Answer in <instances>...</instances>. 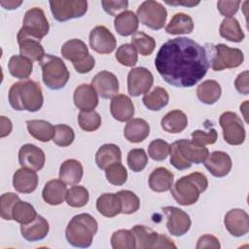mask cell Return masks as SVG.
I'll return each instance as SVG.
<instances>
[{
	"mask_svg": "<svg viewBox=\"0 0 249 249\" xmlns=\"http://www.w3.org/2000/svg\"><path fill=\"white\" fill-rule=\"evenodd\" d=\"M29 134L41 142H48L54 135V126L44 120H29L26 122Z\"/></svg>",
	"mask_w": 249,
	"mask_h": 249,
	"instance_id": "obj_35",
	"label": "cell"
},
{
	"mask_svg": "<svg viewBox=\"0 0 249 249\" xmlns=\"http://www.w3.org/2000/svg\"><path fill=\"white\" fill-rule=\"evenodd\" d=\"M194 30L193 18L184 13L175 14L168 24L165 26V31L168 34H190Z\"/></svg>",
	"mask_w": 249,
	"mask_h": 249,
	"instance_id": "obj_37",
	"label": "cell"
},
{
	"mask_svg": "<svg viewBox=\"0 0 249 249\" xmlns=\"http://www.w3.org/2000/svg\"><path fill=\"white\" fill-rule=\"evenodd\" d=\"M97 229L98 224L91 215L81 213L70 220L65 230V236L72 246L87 248L91 245Z\"/></svg>",
	"mask_w": 249,
	"mask_h": 249,
	"instance_id": "obj_5",
	"label": "cell"
},
{
	"mask_svg": "<svg viewBox=\"0 0 249 249\" xmlns=\"http://www.w3.org/2000/svg\"><path fill=\"white\" fill-rule=\"evenodd\" d=\"M73 100L80 111H93L98 105V94L91 85L81 84L74 90Z\"/></svg>",
	"mask_w": 249,
	"mask_h": 249,
	"instance_id": "obj_19",
	"label": "cell"
},
{
	"mask_svg": "<svg viewBox=\"0 0 249 249\" xmlns=\"http://www.w3.org/2000/svg\"><path fill=\"white\" fill-rule=\"evenodd\" d=\"M155 66L169 85L190 88L197 84L209 68L205 47L186 37L166 41L159 50Z\"/></svg>",
	"mask_w": 249,
	"mask_h": 249,
	"instance_id": "obj_1",
	"label": "cell"
},
{
	"mask_svg": "<svg viewBox=\"0 0 249 249\" xmlns=\"http://www.w3.org/2000/svg\"><path fill=\"white\" fill-rule=\"evenodd\" d=\"M1 6L6 9V10H14L17 9L18 7H19L22 4V1H14V0H10V1H0Z\"/></svg>",
	"mask_w": 249,
	"mask_h": 249,
	"instance_id": "obj_60",
	"label": "cell"
},
{
	"mask_svg": "<svg viewBox=\"0 0 249 249\" xmlns=\"http://www.w3.org/2000/svg\"><path fill=\"white\" fill-rule=\"evenodd\" d=\"M75 138V133L72 127L67 124L54 125V135L53 141L59 147H67L72 144Z\"/></svg>",
	"mask_w": 249,
	"mask_h": 249,
	"instance_id": "obj_48",
	"label": "cell"
},
{
	"mask_svg": "<svg viewBox=\"0 0 249 249\" xmlns=\"http://www.w3.org/2000/svg\"><path fill=\"white\" fill-rule=\"evenodd\" d=\"M13 186L14 189L21 194H30L34 192L38 186V176L36 171L19 168L13 176Z\"/></svg>",
	"mask_w": 249,
	"mask_h": 249,
	"instance_id": "obj_22",
	"label": "cell"
},
{
	"mask_svg": "<svg viewBox=\"0 0 249 249\" xmlns=\"http://www.w3.org/2000/svg\"><path fill=\"white\" fill-rule=\"evenodd\" d=\"M112 117L119 122H127L134 115V106L131 99L125 94H117L110 103Z\"/></svg>",
	"mask_w": 249,
	"mask_h": 249,
	"instance_id": "obj_20",
	"label": "cell"
},
{
	"mask_svg": "<svg viewBox=\"0 0 249 249\" xmlns=\"http://www.w3.org/2000/svg\"><path fill=\"white\" fill-rule=\"evenodd\" d=\"M67 191L66 184L63 181L60 179H52L45 184L42 196L48 204L58 205L66 199Z\"/></svg>",
	"mask_w": 249,
	"mask_h": 249,
	"instance_id": "obj_24",
	"label": "cell"
},
{
	"mask_svg": "<svg viewBox=\"0 0 249 249\" xmlns=\"http://www.w3.org/2000/svg\"><path fill=\"white\" fill-rule=\"evenodd\" d=\"M154 83L153 74L145 67L132 68L127 75V90L131 96L146 94Z\"/></svg>",
	"mask_w": 249,
	"mask_h": 249,
	"instance_id": "obj_12",
	"label": "cell"
},
{
	"mask_svg": "<svg viewBox=\"0 0 249 249\" xmlns=\"http://www.w3.org/2000/svg\"><path fill=\"white\" fill-rule=\"evenodd\" d=\"M83 165L74 159L64 160L59 167V179L66 185H76L83 177Z\"/></svg>",
	"mask_w": 249,
	"mask_h": 249,
	"instance_id": "obj_28",
	"label": "cell"
},
{
	"mask_svg": "<svg viewBox=\"0 0 249 249\" xmlns=\"http://www.w3.org/2000/svg\"><path fill=\"white\" fill-rule=\"evenodd\" d=\"M89 198V191L85 187L79 185H73L66 194V202L71 207H83L88 203Z\"/></svg>",
	"mask_w": 249,
	"mask_h": 249,
	"instance_id": "obj_43",
	"label": "cell"
},
{
	"mask_svg": "<svg viewBox=\"0 0 249 249\" xmlns=\"http://www.w3.org/2000/svg\"><path fill=\"white\" fill-rule=\"evenodd\" d=\"M170 163L178 170H185L193 163L203 162L209 155L208 149L189 139H180L170 145Z\"/></svg>",
	"mask_w": 249,
	"mask_h": 249,
	"instance_id": "obj_3",
	"label": "cell"
},
{
	"mask_svg": "<svg viewBox=\"0 0 249 249\" xmlns=\"http://www.w3.org/2000/svg\"><path fill=\"white\" fill-rule=\"evenodd\" d=\"M248 71H243L236 77L234 81V87L236 90L244 95H247L249 92V86H248Z\"/></svg>",
	"mask_w": 249,
	"mask_h": 249,
	"instance_id": "obj_56",
	"label": "cell"
},
{
	"mask_svg": "<svg viewBox=\"0 0 249 249\" xmlns=\"http://www.w3.org/2000/svg\"><path fill=\"white\" fill-rule=\"evenodd\" d=\"M137 18L145 26L153 30H159L165 24L167 11L160 2L148 0L138 7Z\"/></svg>",
	"mask_w": 249,
	"mask_h": 249,
	"instance_id": "obj_9",
	"label": "cell"
},
{
	"mask_svg": "<svg viewBox=\"0 0 249 249\" xmlns=\"http://www.w3.org/2000/svg\"><path fill=\"white\" fill-rule=\"evenodd\" d=\"M222 89L215 80H205L196 88L197 98L204 104L212 105L221 97Z\"/></svg>",
	"mask_w": 249,
	"mask_h": 249,
	"instance_id": "obj_34",
	"label": "cell"
},
{
	"mask_svg": "<svg viewBox=\"0 0 249 249\" xmlns=\"http://www.w3.org/2000/svg\"><path fill=\"white\" fill-rule=\"evenodd\" d=\"M45 153L33 144H24L18 151V162L21 167L39 171L44 167Z\"/></svg>",
	"mask_w": 249,
	"mask_h": 249,
	"instance_id": "obj_16",
	"label": "cell"
},
{
	"mask_svg": "<svg viewBox=\"0 0 249 249\" xmlns=\"http://www.w3.org/2000/svg\"><path fill=\"white\" fill-rule=\"evenodd\" d=\"M111 245L114 249H133L136 248L135 237L131 230H119L111 236Z\"/></svg>",
	"mask_w": 249,
	"mask_h": 249,
	"instance_id": "obj_42",
	"label": "cell"
},
{
	"mask_svg": "<svg viewBox=\"0 0 249 249\" xmlns=\"http://www.w3.org/2000/svg\"><path fill=\"white\" fill-rule=\"evenodd\" d=\"M91 86L97 94L104 98H113L119 92V81L115 74L103 70L98 72L91 80Z\"/></svg>",
	"mask_w": 249,
	"mask_h": 249,
	"instance_id": "obj_15",
	"label": "cell"
},
{
	"mask_svg": "<svg viewBox=\"0 0 249 249\" xmlns=\"http://www.w3.org/2000/svg\"><path fill=\"white\" fill-rule=\"evenodd\" d=\"M78 123L83 130L94 131L101 125V117L94 110L89 112L81 111L78 115Z\"/></svg>",
	"mask_w": 249,
	"mask_h": 249,
	"instance_id": "obj_47",
	"label": "cell"
},
{
	"mask_svg": "<svg viewBox=\"0 0 249 249\" xmlns=\"http://www.w3.org/2000/svg\"><path fill=\"white\" fill-rule=\"evenodd\" d=\"M19 200L18 195L14 193H5L0 197V215L4 220H12V210L16 202Z\"/></svg>",
	"mask_w": 249,
	"mask_h": 249,
	"instance_id": "obj_51",
	"label": "cell"
},
{
	"mask_svg": "<svg viewBox=\"0 0 249 249\" xmlns=\"http://www.w3.org/2000/svg\"><path fill=\"white\" fill-rule=\"evenodd\" d=\"M217 138L218 132L215 128H211L208 131L197 129L192 132V141L203 146L214 144L217 141Z\"/></svg>",
	"mask_w": 249,
	"mask_h": 249,
	"instance_id": "obj_52",
	"label": "cell"
},
{
	"mask_svg": "<svg viewBox=\"0 0 249 249\" xmlns=\"http://www.w3.org/2000/svg\"><path fill=\"white\" fill-rule=\"evenodd\" d=\"M156 248H173L176 249V245L164 234H159V240Z\"/></svg>",
	"mask_w": 249,
	"mask_h": 249,
	"instance_id": "obj_59",
	"label": "cell"
},
{
	"mask_svg": "<svg viewBox=\"0 0 249 249\" xmlns=\"http://www.w3.org/2000/svg\"><path fill=\"white\" fill-rule=\"evenodd\" d=\"M95 65V60L93 58V56L91 54H89L85 60H83L82 62L80 63H76V64H73L75 70L78 72V73H81V74H85V73H89V71H91L93 69Z\"/></svg>",
	"mask_w": 249,
	"mask_h": 249,
	"instance_id": "obj_57",
	"label": "cell"
},
{
	"mask_svg": "<svg viewBox=\"0 0 249 249\" xmlns=\"http://www.w3.org/2000/svg\"><path fill=\"white\" fill-rule=\"evenodd\" d=\"M131 231L135 237L136 248L139 249H154L159 240V233L150 228L142 225H135Z\"/></svg>",
	"mask_w": 249,
	"mask_h": 249,
	"instance_id": "obj_33",
	"label": "cell"
},
{
	"mask_svg": "<svg viewBox=\"0 0 249 249\" xmlns=\"http://www.w3.org/2000/svg\"><path fill=\"white\" fill-rule=\"evenodd\" d=\"M90 48L98 53H111L117 46V40L113 33L103 25H97L91 29L89 37Z\"/></svg>",
	"mask_w": 249,
	"mask_h": 249,
	"instance_id": "obj_14",
	"label": "cell"
},
{
	"mask_svg": "<svg viewBox=\"0 0 249 249\" xmlns=\"http://www.w3.org/2000/svg\"><path fill=\"white\" fill-rule=\"evenodd\" d=\"M148 154L154 160H163L170 154V145L162 139H155L149 144Z\"/></svg>",
	"mask_w": 249,
	"mask_h": 249,
	"instance_id": "obj_50",
	"label": "cell"
},
{
	"mask_svg": "<svg viewBox=\"0 0 249 249\" xmlns=\"http://www.w3.org/2000/svg\"><path fill=\"white\" fill-rule=\"evenodd\" d=\"M116 59L124 66L132 67L137 63L138 54L137 51L131 44L121 45L116 52Z\"/></svg>",
	"mask_w": 249,
	"mask_h": 249,
	"instance_id": "obj_44",
	"label": "cell"
},
{
	"mask_svg": "<svg viewBox=\"0 0 249 249\" xmlns=\"http://www.w3.org/2000/svg\"><path fill=\"white\" fill-rule=\"evenodd\" d=\"M142 101L149 110L160 111L168 104L169 95L165 89L156 87L151 92L144 94Z\"/></svg>",
	"mask_w": 249,
	"mask_h": 249,
	"instance_id": "obj_39",
	"label": "cell"
},
{
	"mask_svg": "<svg viewBox=\"0 0 249 249\" xmlns=\"http://www.w3.org/2000/svg\"><path fill=\"white\" fill-rule=\"evenodd\" d=\"M121 160L122 152L116 144H104L95 154V162L102 170H105L109 165L115 162H121Z\"/></svg>",
	"mask_w": 249,
	"mask_h": 249,
	"instance_id": "obj_31",
	"label": "cell"
},
{
	"mask_svg": "<svg viewBox=\"0 0 249 249\" xmlns=\"http://www.w3.org/2000/svg\"><path fill=\"white\" fill-rule=\"evenodd\" d=\"M209 66L214 71H222L228 68H235L242 64L244 54L237 48H230L225 44H206Z\"/></svg>",
	"mask_w": 249,
	"mask_h": 249,
	"instance_id": "obj_6",
	"label": "cell"
},
{
	"mask_svg": "<svg viewBox=\"0 0 249 249\" xmlns=\"http://www.w3.org/2000/svg\"><path fill=\"white\" fill-rule=\"evenodd\" d=\"M166 3L168 5H184V6H188V7H194V6L199 4L198 1L197 2H192V1H190V2H168V1H166Z\"/></svg>",
	"mask_w": 249,
	"mask_h": 249,
	"instance_id": "obj_61",
	"label": "cell"
},
{
	"mask_svg": "<svg viewBox=\"0 0 249 249\" xmlns=\"http://www.w3.org/2000/svg\"><path fill=\"white\" fill-rule=\"evenodd\" d=\"M219 32L223 38L231 42L239 43L244 39V33L241 29V26L238 20L233 17L225 18L222 20Z\"/></svg>",
	"mask_w": 249,
	"mask_h": 249,
	"instance_id": "obj_38",
	"label": "cell"
},
{
	"mask_svg": "<svg viewBox=\"0 0 249 249\" xmlns=\"http://www.w3.org/2000/svg\"><path fill=\"white\" fill-rule=\"evenodd\" d=\"M37 216L35 208L28 202L18 200L14 205L12 210V220L19 223L20 225L28 224L33 221Z\"/></svg>",
	"mask_w": 249,
	"mask_h": 249,
	"instance_id": "obj_40",
	"label": "cell"
},
{
	"mask_svg": "<svg viewBox=\"0 0 249 249\" xmlns=\"http://www.w3.org/2000/svg\"><path fill=\"white\" fill-rule=\"evenodd\" d=\"M240 1H218L217 8L220 14L226 18L232 17L239 8Z\"/></svg>",
	"mask_w": 249,
	"mask_h": 249,
	"instance_id": "obj_54",
	"label": "cell"
},
{
	"mask_svg": "<svg viewBox=\"0 0 249 249\" xmlns=\"http://www.w3.org/2000/svg\"><path fill=\"white\" fill-rule=\"evenodd\" d=\"M224 224L228 231L235 237L243 236L249 231V216L243 209L234 208L227 212Z\"/></svg>",
	"mask_w": 249,
	"mask_h": 249,
	"instance_id": "obj_17",
	"label": "cell"
},
{
	"mask_svg": "<svg viewBox=\"0 0 249 249\" xmlns=\"http://www.w3.org/2000/svg\"><path fill=\"white\" fill-rule=\"evenodd\" d=\"M150 133L149 124L140 118L131 119L124 128V136L132 143H139L145 140Z\"/></svg>",
	"mask_w": 249,
	"mask_h": 249,
	"instance_id": "obj_26",
	"label": "cell"
},
{
	"mask_svg": "<svg viewBox=\"0 0 249 249\" xmlns=\"http://www.w3.org/2000/svg\"><path fill=\"white\" fill-rule=\"evenodd\" d=\"M49 229L50 227L47 220L44 217L37 215L30 223L20 226V232L24 239L34 242L44 239L49 232Z\"/></svg>",
	"mask_w": 249,
	"mask_h": 249,
	"instance_id": "obj_23",
	"label": "cell"
},
{
	"mask_svg": "<svg viewBox=\"0 0 249 249\" xmlns=\"http://www.w3.org/2000/svg\"><path fill=\"white\" fill-rule=\"evenodd\" d=\"M127 165L134 172L142 171L148 163V156L144 149H132L127 154Z\"/></svg>",
	"mask_w": 249,
	"mask_h": 249,
	"instance_id": "obj_49",
	"label": "cell"
},
{
	"mask_svg": "<svg viewBox=\"0 0 249 249\" xmlns=\"http://www.w3.org/2000/svg\"><path fill=\"white\" fill-rule=\"evenodd\" d=\"M138 25L139 20L137 15L129 10L120 13L114 19V27L122 36H129L136 33Z\"/></svg>",
	"mask_w": 249,
	"mask_h": 249,
	"instance_id": "obj_27",
	"label": "cell"
},
{
	"mask_svg": "<svg viewBox=\"0 0 249 249\" xmlns=\"http://www.w3.org/2000/svg\"><path fill=\"white\" fill-rule=\"evenodd\" d=\"M39 63L42 68L43 82L49 89L56 90L65 87L70 75L65 63L60 57L46 54Z\"/></svg>",
	"mask_w": 249,
	"mask_h": 249,
	"instance_id": "obj_7",
	"label": "cell"
},
{
	"mask_svg": "<svg viewBox=\"0 0 249 249\" xmlns=\"http://www.w3.org/2000/svg\"><path fill=\"white\" fill-rule=\"evenodd\" d=\"M117 195L122 203V213L132 214L139 209L140 200L133 192L128 190H122L119 191Z\"/></svg>",
	"mask_w": 249,
	"mask_h": 249,
	"instance_id": "obj_45",
	"label": "cell"
},
{
	"mask_svg": "<svg viewBox=\"0 0 249 249\" xmlns=\"http://www.w3.org/2000/svg\"><path fill=\"white\" fill-rule=\"evenodd\" d=\"M107 181L114 186H122L126 182L127 171L121 162H115L105 169Z\"/></svg>",
	"mask_w": 249,
	"mask_h": 249,
	"instance_id": "obj_46",
	"label": "cell"
},
{
	"mask_svg": "<svg viewBox=\"0 0 249 249\" xmlns=\"http://www.w3.org/2000/svg\"><path fill=\"white\" fill-rule=\"evenodd\" d=\"M18 43L19 46V53L32 61H40L45 55V50L40 40L18 33Z\"/></svg>",
	"mask_w": 249,
	"mask_h": 249,
	"instance_id": "obj_21",
	"label": "cell"
},
{
	"mask_svg": "<svg viewBox=\"0 0 249 249\" xmlns=\"http://www.w3.org/2000/svg\"><path fill=\"white\" fill-rule=\"evenodd\" d=\"M33 62L22 55H13L8 62V70L13 77L25 80L32 73Z\"/></svg>",
	"mask_w": 249,
	"mask_h": 249,
	"instance_id": "obj_36",
	"label": "cell"
},
{
	"mask_svg": "<svg viewBox=\"0 0 249 249\" xmlns=\"http://www.w3.org/2000/svg\"><path fill=\"white\" fill-rule=\"evenodd\" d=\"M96 209L102 216L113 218L122 213V203L117 194L105 193L97 198Z\"/></svg>",
	"mask_w": 249,
	"mask_h": 249,
	"instance_id": "obj_30",
	"label": "cell"
},
{
	"mask_svg": "<svg viewBox=\"0 0 249 249\" xmlns=\"http://www.w3.org/2000/svg\"><path fill=\"white\" fill-rule=\"evenodd\" d=\"M161 128L169 133H180L188 125V118L181 110L169 111L160 121Z\"/></svg>",
	"mask_w": 249,
	"mask_h": 249,
	"instance_id": "obj_32",
	"label": "cell"
},
{
	"mask_svg": "<svg viewBox=\"0 0 249 249\" xmlns=\"http://www.w3.org/2000/svg\"><path fill=\"white\" fill-rule=\"evenodd\" d=\"M8 98L12 108L17 111L36 112L44 102L40 85L30 79L14 83L9 89Z\"/></svg>",
	"mask_w": 249,
	"mask_h": 249,
	"instance_id": "obj_2",
	"label": "cell"
},
{
	"mask_svg": "<svg viewBox=\"0 0 249 249\" xmlns=\"http://www.w3.org/2000/svg\"><path fill=\"white\" fill-rule=\"evenodd\" d=\"M224 140L230 145H240L245 140V128L241 119L231 111L224 112L219 118Z\"/></svg>",
	"mask_w": 249,
	"mask_h": 249,
	"instance_id": "obj_10",
	"label": "cell"
},
{
	"mask_svg": "<svg viewBox=\"0 0 249 249\" xmlns=\"http://www.w3.org/2000/svg\"><path fill=\"white\" fill-rule=\"evenodd\" d=\"M0 137L3 138L11 133L13 129V124L12 122L5 116L0 117Z\"/></svg>",
	"mask_w": 249,
	"mask_h": 249,
	"instance_id": "obj_58",
	"label": "cell"
},
{
	"mask_svg": "<svg viewBox=\"0 0 249 249\" xmlns=\"http://www.w3.org/2000/svg\"><path fill=\"white\" fill-rule=\"evenodd\" d=\"M247 105H248V101H245L242 105H240V111H243V117L245 119V122L248 123V120H247V115L245 114V109L247 108Z\"/></svg>",
	"mask_w": 249,
	"mask_h": 249,
	"instance_id": "obj_62",
	"label": "cell"
},
{
	"mask_svg": "<svg viewBox=\"0 0 249 249\" xmlns=\"http://www.w3.org/2000/svg\"><path fill=\"white\" fill-rule=\"evenodd\" d=\"M49 29V21L44 11L38 7H34L25 13L22 27L18 33L41 40L48 34Z\"/></svg>",
	"mask_w": 249,
	"mask_h": 249,
	"instance_id": "obj_8",
	"label": "cell"
},
{
	"mask_svg": "<svg viewBox=\"0 0 249 249\" xmlns=\"http://www.w3.org/2000/svg\"><path fill=\"white\" fill-rule=\"evenodd\" d=\"M101 5L104 9V11L109 14L110 16H116L121 11H125V9L128 6V1L126 0H118V1H108V0H102Z\"/></svg>",
	"mask_w": 249,
	"mask_h": 249,
	"instance_id": "obj_53",
	"label": "cell"
},
{
	"mask_svg": "<svg viewBox=\"0 0 249 249\" xmlns=\"http://www.w3.org/2000/svg\"><path fill=\"white\" fill-rule=\"evenodd\" d=\"M208 187L207 177L200 172H193L181 177L171 187V195L177 203L188 206L196 203L199 195Z\"/></svg>",
	"mask_w": 249,
	"mask_h": 249,
	"instance_id": "obj_4",
	"label": "cell"
},
{
	"mask_svg": "<svg viewBox=\"0 0 249 249\" xmlns=\"http://www.w3.org/2000/svg\"><path fill=\"white\" fill-rule=\"evenodd\" d=\"M53 17L57 21H66L83 17L88 10L85 0H54L50 1Z\"/></svg>",
	"mask_w": 249,
	"mask_h": 249,
	"instance_id": "obj_11",
	"label": "cell"
},
{
	"mask_svg": "<svg viewBox=\"0 0 249 249\" xmlns=\"http://www.w3.org/2000/svg\"><path fill=\"white\" fill-rule=\"evenodd\" d=\"M196 249H204V248H212L219 249L221 247L220 242L217 237L211 234H203L201 235L196 243Z\"/></svg>",
	"mask_w": 249,
	"mask_h": 249,
	"instance_id": "obj_55",
	"label": "cell"
},
{
	"mask_svg": "<svg viewBox=\"0 0 249 249\" xmlns=\"http://www.w3.org/2000/svg\"><path fill=\"white\" fill-rule=\"evenodd\" d=\"M131 45L141 55H150L156 47V41L145 32L137 31L131 37Z\"/></svg>",
	"mask_w": 249,
	"mask_h": 249,
	"instance_id": "obj_41",
	"label": "cell"
},
{
	"mask_svg": "<svg viewBox=\"0 0 249 249\" xmlns=\"http://www.w3.org/2000/svg\"><path fill=\"white\" fill-rule=\"evenodd\" d=\"M62 56L70 60L73 64L80 63L85 60L90 53L85 42L80 39H71L66 41L61 47Z\"/></svg>",
	"mask_w": 249,
	"mask_h": 249,
	"instance_id": "obj_25",
	"label": "cell"
},
{
	"mask_svg": "<svg viewBox=\"0 0 249 249\" xmlns=\"http://www.w3.org/2000/svg\"><path fill=\"white\" fill-rule=\"evenodd\" d=\"M205 168L215 177L222 178L228 175L231 169V159L226 152L214 151L203 161Z\"/></svg>",
	"mask_w": 249,
	"mask_h": 249,
	"instance_id": "obj_18",
	"label": "cell"
},
{
	"mask_svg": "<svg viewBox=\"0 0 249 249\" xmlns=\"http://www.w3.org/2000/svg\"><path fill=\"white\" fill-rule=\"evenodd\" d=\"M174 174L165 167H158L149 176V187L157 193L166 192L171 189Z\"/></svg>",
	"mask_w": 249,
	"mask_h": 249,
	"instance_id": "obj_29",
	"label": "cell"
},
{
	"mask_svg": "<svg viewBox=\"0 0 249 249\" xmlns=\"http://www.w3.org/2000/svg\"><path fill=\"white\" fill-rule=\"evenodd\" d=\"M161 210L167 218L166 228L169 233L174 236H182L189 231L192 222L185 211L175 206H165Z\"/></svg>",
	"mask_w": 249,
	"mask_h": 249,
	"instance_id": "obj_13",
	"label": "cell"
}]
</instances>
